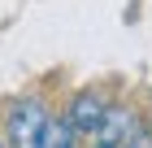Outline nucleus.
<instances>
[{
  "mask_svg": "<svg viewBox=\"0 0 152 148\" xmlns=\"http://www.w3.org/2000/svg\"><path fill=\"white\" fill-rule=\"evenodd\" d=\"M44 122H48V105L39 100V96H22V100L9 109V144L13 148H35Z\"/></svg>",
  "mask_w": 152,
  "mask_h": 148,
  "instance_id": "obj_1",
  "label": "nucleus"
},
{
  "mask_svg": "<svg viewBox=\"0 0 152 148\" xmlns=\"http://www.w3.org/2000/svg\"><path fill=\"white\" fill-rule=\"evenodd\" d=\"M100 113H104V100H100V91H78L65 109V122L74 126V135H87L100 126Z\"/></svg>",
  "mask_w": 152,
  "mask_h": 148,
  "instance_id": "obj_2",
  "label": "nucleus"
},
{
  "mask_svg": "<svg viewBox=\"0 0 152 148\" xmlns=\"http://www.w3.org/2000/svg\"><path fill=\"white\" fill-rule=\"evenodd\" d=\"M130 126H135L130 109H122V105H104V113H100V126H96V139H109V144H122Z\"/></svg>",
  "mask_w": 152,
  "mask_h": 148,
  "instance_id": "obj_3",
  "label": "nucleus"
},
{
  "mask_svg": "<svg viewBox=\"0 0 152 148\" xmlns=\"http://www.w3.org/2000/svg\"><path fill=\"white\" fill-rule=\"evenodd\" d=\"M35 148H78V135H74V126L65 122V118H52V113H48Z\"/></svg>",
  "mask_w": 152,
  "mask_h": 148,
  "instance_id": "obj_4",
  "label": "nucleus"
},
{
  "mask_svg": "<svg viewBox=\"0 0 152 148\" xmlns=\"http://www.w3.org/2000/svg\"><path fill=\"white\" fill-rule=\"evenodd\" d=\"M117 148H152V135H148V131H139V126H130L126 139H122Z\"/></svg>",
  "mask_w": 152,
  "mask_h": 148,
  "instance_id": "obj_5",
  "label": "nucleus"
},
{
  "mask_svg": "<svg viewBox=\"0 0 152 148\" xmlns=\"http://www.w3.org/2000/svg\"><path fill=\"white\" fill-rule=\"evenodd\" d=\"M91 148H117V144H109V139H96V144Z\"/></svg>",
  "mask_w": 152,
  "mask_h": 148,
  "instance_id": "obj_6",
  "label": "nucleus"
}]
</instances>
